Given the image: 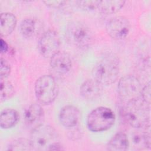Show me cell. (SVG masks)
I'll return each instance as SVG.
<instances>
[{
    "instance_id": "1",
    "label": "cell",
    "mask_w": 151,
    "mask_h": 151,
    "mask_svg": "<svg viewBox=\"0 0 151 151\" xmlns=\"http://www.w3.org/2000/svg\"><path fill=\"white\" fill-rule=\"evenodd\" d=\"M122 114L127 123L133 127L142 129L150 125V105L140 97L124 103Z\"/></svg>"
},
{
    "instance_id": "2",
    "label": "cell",
    "mask_w": 151,
    "mask_h": 151,
    "mask_svg": "<svg viewBox=\"0 0 151 151\" xmlns=\"http://www.w3.org/2000/svg\"><path fill=\"white\" fill-rule=\"evenodd\" d=\"M119 61L113 54L103 57L94 66V79L103 85H110L116 81L119 74Z\"/></svg>"
},
{
    "instance_id": "3",
    "label": "cell",
    "mask_w": 151,
    "mask_h": 151,
    "mask_svg": "<svg viewBox=\"0 0 151 151\" xmlns=\"http://www.w3.org/2000/svg\"><path fill=\"white\" fill-rule=\"evenodd\" d=\"M65 38L72 45L81 50L88 48L93 43L94 37L91 29L80 21H73L67 26Z\"/></svg>"
},
{
    "instance_id": "4",
    "label": "cell",
    "mask_w": 151,
    "mask_h": 151,
    "mask_svg": "<svg viewBox=\"0 0 151 151\" xmlns=\"http://www.w3.org/2000/svg\"><path fill=\"white\" fill-rule=\"evenodd\" d=\"M29 141L32 150H50L59 140L57 132L53 127L42 124L31 130Z\"/></svg>"
},
{
    "instance_id": "5",
    "label": "cell",
    "mask_w": 151,
    "mask_h": 151,
    "mask_svg": "<svg viewBox=\"0 0 151 151\" xmlns=\"http://www.w3.org/2000/svg\"><path fill=\"white\" fill-rule=\"evenodd\" d=\"M116 116L113 110L100 106L93 110L88 115L87 125L93 132H101L109 129L114 123Z\"/></svg>"
},
{
    "instance_id": "6",
    "label": "cell",
    "mask_w": 151,
    "mask_h": 151,
    "mask_svg": "<svg viewBox=\"0 0 151 151\" xmlns=\"http://www.w3.org/2000/svg\"><path fill=\"white\" fill-rule=\"evenodd\" d=\"M34 89L38 103L43 105L52 103L58 93L57 83L51 75H43L40 77L35 81Z\"/></svg>"
},
{
    "instance_id": "7",
    "label": "cell",
    "mask_w": 151,
    "mask_h": 151,
    "mask_svg": "<svg viewBox=\"0 0 151 151\" xmlns=\"http://www.w3.org/2000/svg\"><path fill=\"white\" fill-rule=\"evenodd\" d=\"M142 88L139 80L136 77L127 75L119 80L117 85V93L120 99L126 103L139 98Z\"/></svg>"
},
{
    "instance_id": "8",
    "label": "cell",
    "mask_w": 151,
    "mask_h": 151,
    "mask_svg": "<svg viewBox=\"0 0 151 151\" xmlns=\"http://www.w3.org/2000/svg\"><path fill=\"white\" fill-rule=\"evenodd\" d=\"M60 45V40L57 32L53 30H48L42 34L38 41V48L42 56L51 58L59 51Z\"/></svg>"
},
{
    "instance_id": "9",
    "label": "cell",
    "mask_w": 151,
    "mask_h": 151,
    "mask_svg": "<svg viewBox=\"0 0 151 151\" xmlns=\"http://www.w3.org/2000/svg\"><path fill=\"white\" fill-rule=\"evenodd\" d=\"M130 28L129 21L123 16H116L110 19L106 25L107 33L114 40L125 38L129 32Z\"/></svg>"
},
{
    "instance_id": "10",
    "label": "cell",
    "mask_w": 151,
    "mask_h": 151,
    "mask_svg": "<svg viewBox=\"0 0 151 151\" xmlns=\"http://www.w3.org/2000/svg\"><path fill=\"white\" fill-rule=\"evenodd\" d=\"M50 65L51 70L58 76L68 74L72 67L70 55L64 51H58L51 58Z\"/></svg>"
},
{
    "instance_id": "11",
    "label": "cell",
    "mask_w": 151,
    "mask_h": 151,
    "mask_svg": "<svg viewBox=\"0 0 151 151\" xmlns=\"http://www.w3.org/2000/svg\"><path fill=\"white\" fill-rule=\"evenodd\" d=\"M44 111L40 104L34 103L26 109L24 113V121L26 126L31 130L43 124Z\"/></svg>"
},
{
    "instance_id": "12",
    "label": "cell",
    "mask_w": 151,
    "mask_h": 151,
    "mask_svg": "<svg viewBox=\"0 0 151 151\" xmlns=\"http://www.w3.org/2000/svg\"><path fill=\"white\" fill-rule=\"evenodd\" d=\"M80 117L78 109L73 105L63 107L59 113L60 123L65 127L73 128L77 126Z\"/></svg>"
},
{
    "instance_id": "13",
    "label": "cell",
    "mask_w": 151,
    "mask_h": 151,
    "mask_svg": "<svg viewBox=\"0 0 151 151\" xmlns=\"http://www.w3.org/2000/svg\"><path fill=\"white\" fill-rule=\"evenodd\" d=\"M102 91V85L94 79L84 81L80 88L81 96L88 100H93L99 98L101 94Z\"/></svg>"
},
{
    "instance_id": "14",
    "label": "cell",
    "mask_w": 151,
    "mask_h": 151,
    "mask_svg": "<svg viewBox=\"0 0 151 151\" xmlns=\"http://www.w3.org/2000/svg\"><path fill=\"white\" fill-rule=\"evenodd\" d=\"M144 131H136L132 134V142L137 149H143L150 147V125L145 127Z\"/></svg>"
},
{
    "instance_id": "15",
    "label": "cell",
    "mask_w": 151,
    "mask_h": 151,
    "mask_svg": "<svg viewBox=\"0 0 151 151\" xmlns=\"http://www.w3.org/2000/svg\"><path fill=\"white\" fill-rule=\"evenodd\" d=\"M0 33L1 37L9 35L15 29L17 19L16 17L11 12H3L1 14Z\"/></svg>"
},
{
    "instance_id": "16",
    "label": "cell",
    "mask_w": 151,
    "mask_h": 151,
    "mask_svg": "<svg viewBox=\"0 0 151 151\" xmlns=\"http://www.w3.org/2000/svg\"><path fill=\"white\" fill-rule=\"evenodd\" d=\"M129 141L127 135L122 132L116 133L109 141L107 149L110 151H125L128 149Z\"/></svg>"
},
{
    "instance_id": "17",
    "label": "cell",
    "mask_w": 151,
    "mask_h": 151,
    "mask_svg": "<svg viewBox=\"0 0 151 151\" xmlns=\"http://www.w3.org/2000/svg\"><path fill=\"white\" fill-rule=\"evenodd\" d=\"M40 24L32 18L23 19L20 24V32L22 35L27 38H32L35 36L40 31Z\"/></svg>"
},
{
    "instance_id": "18",
    "label": "cell",
    "mask_w": 151,
    "mask_h": 151,
    "mask_svg": "<svg viewBox=\"0 0 151 151\" xmlns=\"http://www.w3.org/2000/svg\"><path fill=\"white\" fill-rule=\"evenodd\" d=\"M19 120V114L14 109H5L0 115V126L2 129H7L15 126Z\"/></svg>"
},
{
    "instance_id": "19",
    "label": "cell",
    "mask_w": 151,
    "mask_h": 151,
    "mask_svg": "<svg viewBox=\"0 0 151 151\" xmlns=\"http://www.w3.org/2000/svg\"><path fill=\"white\" fill-rule=\"evenodd\" d=\"M125 1H100L98 9L103 14H111L118 12L123 7Z\"/></svg>"
},
{
    "instance_id": "20",
    "label": "cell",
    "mask_w": 151,
    "mask_h": 151,
    "mask_svg": "<svg viewBox=\"0 0 151 151\" xmlns=\"http://www.w3.org/2000/svg\"><path fill=\"white\" fill-rule=\"evenodd\" d=\"M0 87V100L1 101L8 100L12 97L14 94V87L11 83L6 78H1Z\"/></svg>"
},
{
    "instance_id": "21",
    "label": "cell",
    "mask_w": 151,
    "mask_h": 151,
    "mask_svg": "<svg viewBox=\"0 0 151 151\" xmlns=\"http://www.w3.org/2000/svg\"><path fill=\"white\" fill-rule=\"evenodd\" d=\"M8 150H32L29 140L20 138L12 141L8 146Z\"/></svg>"
},
{
    "instance_id": "22",
    "label": "cell",
    "mask_w": 151,
    "mask_h": 151,
    "mask_svg": "<svg viewBox=\"0 0 151 151\" xmlns=\"http://www.w3.org/2000/svg\"><path fill=\"white\" fill-rule=\"evenodd\" d=\"M75 2L80 9L86 11H91L98 9L100 1H77Z\"/></svg>"
},
{
    "instance_id": "23",
    "label": "cell",
    "mask_w": 151,
    "mask_h": 151,
    "mask_svg": "<svg viewBox=\"0 0 151 151\" xmlns=\"http://www.w3.org/2000/svg\"><path fill=\"white\" fill-rule=\"evenodd\" d=\"M11 73L9 63L3 57L1 58L0 61V76L2 78H6Z\"/></svg>"
},
{
    "instance_id": "24",
    "label": "cell",
    "mask_w": 151,
    "mask_h": 151,
    "mask_svg": "<svg viewBox=\"0 0 151 151\" xmlns=\"http://www.w3.org/2000/svg\"><path fill=\"white\" fill-rule=\"evenodd\" d=\"M140 97L147 104L150 106V83L149 82L142 88Z\"/></svg>"
},
{
    "instance_id": "25",
    "label": "cell",
    "mask_w": 151,
    "mask_h": 151,
    "mask_svg": "<svg viewBox=\"0 0 151 151\" xmlns=\"http://www.w3.org/2000/svg\"><path fill=\"white\" fill-rule=\"evenodd\" d=\"M45 5L53 8H59L64 6L67 1H46L43 2Z\"/></svg>"
},
{
    "instance_id": "26",
    "label": "cell",
    "mask_w": 151,
    "mask_h": 151,
    "mask_svg": "<svg viewBox=\"0 0 151 151\" xmlns=\"http://www.w3.org/2000/svg\"><path fill=\"white\" fill-rule=\"evenodd\" d=\"M0 44H1V47H0L1 48V52L2 54L6 52L9 49V46H8V44H7V42L2 38H1Z\"/></svg>"
}]
</instances>
